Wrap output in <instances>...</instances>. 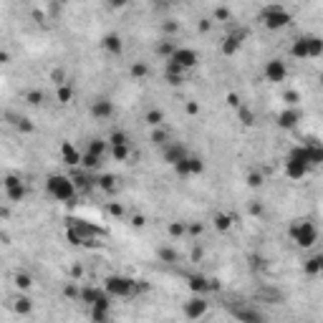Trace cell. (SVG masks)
Segmentation results:
<instances>
[{
    "label": "cell",
    "instance_id": "46",
    "mask_svg": "<svg viewBox=\"0 0 323 323\" xmlns=\"http://www.w3.org/2000/svg\"><path fill=\"white\" fill-rule=\"evenodd\" d=\"M16 285H18L21 290H28V288H31V278H28L26 273H18V275H16Z\"/></svg>",
    "mask_w": 323,
    "mask_h": 323
},
{
    "label": "cell",
    "instance_id": "31",
    "mask_svg": "<svg viewBox=\"0 0 323 323\" xmlns=\"http://www.w3.org/2000/svg\"><path fill=\"white\" fill-rule=\"evenodd\" d=\"M235 318H240V320H263L265 315H263L260 310H253V308H245V305H243V308L235 310Z\"/></svg>",
    "mask_w": 323,
    "mask_h": 323
},
{
    "label": "cell",
    "instance_id": "54",
    "mask_svg": "<svg viewBox=\"0 0 323 323\" xmlns=\"http://www.w3.org/2000/svg\"><path fill=\"white\" fill-rule=\"evenodd\" d=\"M227 101H230V106H240V101H237V96H235V94H230V96H227Z\"/></svg>",
    "mask_w": 323,
    "mask_h": 323
},
{
    "label": "cell",
    "instance_id": "45",
    "mask_svg": "<svg viewBox=\"0 0 323 323\" xmlns=\"http://www.w3.org/2000/svg\"><path fill=\"white\" fill-rule=\"evenodd\" d=\"M124 212H126L124 205H119V202H111V205H109V215H111V217H119V220H121Z\"/></svg>",
    "mask_w": 323,
    "mask_h": 323
},
{
    "label": "cell",
    "instance_id": "26",
    "mask_svg": "<svg viewBox=\"0 0 323 323\" xmlns=\"http://www.w3.org/2000/svg\"><path fill=\"white\" fill-rule=\"evenodd\" d=\"M86 149L99 154V156H106V151H111V144H109V139H91Z\"/></svg>",
    "mask_w": 323,
    "mask_h": 323
},
{
    "label": "cell",
    "instance_id": "3",
    "mask_svg": "<svg viewBox=\"0 0 323 323\" xmlns=\"http://www.w3.org/2000/svg\"><path fill=\"white\" fill-rule=\"evenodd\" d=\"M46 192L56 202H63V205H73V200L78 197V187H76L73 177H68V175H51L46 180Z\"/></svg>",
    "mask_w": 323,
    "mask_h": 323
},
{
    "label": "cell",
    "instance_id": "20",
    "mask_svg": "<svg viewBox=\"0 0 323 323\" xmlns=\"http://www.w3.org/2000/svg\"><path fill=\"white\" fill-rule=\"evenodd\" d=\"M303 144L308 146V154H310V162H313V167L323 165V141H318V139L308 136V139H305Z\"/></svg>",
    "mask_w": 323,
    "mask_h": 323
},
{
    "label": "cell",
    "instance_id": "7",
    "mask_svg": "<svg viewBox=\"0 0 323 323\" xmlns=\"http://www.w3.org/2000/svg\"><path fill=\"white\" fill-rule=\"evenodd\" d=\"M167 61L175 63V66H180V68H185V71H190V68H195V66L200 63V56H197V51L190 48V46H177L175 53H172Z\"/></svg>",
    "mask_w": 323,
    "mask_h": 323
},
{
    "label": "cell",
    "instance_id": "23",
    "mask_svg": "<svg viewBox=\"0 0 323 323\" xmlns=\"http://www.w3.org/2000/svg\"><path fill=\"white\" fill-rule=\"evenodd\" d=\"M101 165H104V156H99V154H94V151H89V149L84 151V156H81V167H84V170L99 172Z\"/></svg>",
    "mask_w": 323,
    "mask_h": 323
},
{
    "label": "cell",
    "instance_id": "43",
    "mask_svg": "<svg viewBox=\"0 0 323 323\" xmlns=\"http://www.w3.org/2000/svg\"><path fill=\"white\" fill-rule=\"evenodd\" d=\"M263 182H265L263 172H250V175H248V187H253V190H255V187H260Z\"/></svg>",
    "mask_w": 323,
    "mask_h": 323
},
{
    "label": "cell",
    "instance_id": "4",
    "mask_svg": "<svg viewBox=\"0 0 323 323\" xmlns=\"http://www.w3.org/2000/svg\"><path fill=\"white\" fill-rule=\"evenodd\" d=\"M104 288L109 290L111 298H131L139 290H144L146 285L134 280V278H129V275H106L104 278Z\"/></svg>",
    "mask_w": 323,
    "mask_h": 323
},
{
    "label": "cell",
    "instance_id": "13",
    "mask_svg": "<svg viewBox=\"0 0 323 323\" xmlns=\"http://www.w3.org/2000/svg\"><path fill=\"white\" fill-rule=\"evenodd\" d=\"M91 116L96 119V121H106V119H111L114 116V101L111 99H106V96H99V99H94L91 101Z\"/></svg>",
    "mask_w": 323,
    "mask_h": 323
},
{
    "label": "cell",
    "instance_id": "53",
    "mask_svg": "<svg viewBox=\"0 0 323 323\" xmlns=\"http://www.w3.org/2000/svg\"><path fill=\"white\" fill-rule=\"evenodd\" d=\"M187 111H190V114H200V104L190 101V104H187Z\"/></svg>",
    "mask_w": 323,
    "mask_h": 323
},
{
    "label": "cell",
    "instance_id": "34",
    "mask_svg": "<svg viewBox=\"0 0 323 323\" xmlns=\"http://www.w3.org/2000/svg\"><path fill=\"white\" fill-rule=\"evenodd\" d=\"M129 73H131V78L141 81V78H146V76H149V66H146V63H141V61H136V63H131Z\"/></svg>",
    "mask_w": 323,
    "mask_h": 323
},
{
    "label": "cell",
    "instance_id": "21",
    "mask_svg": "<svg viewBox=\"0 0 323 323\" xmlns=\"http://www.w3.org/2000/svg\"><path fill=\"white\" fill-rule=\"evenodd\" d=\"M187 285H190L195 293H202V295L210 293V290H215V283L207 280L205 275H190V278H187Z\"/></svg>",
    "mask_w": 323,
    "mask_h": 323
},
{
    "label": "cell",
    "instance_id": "47",
    "mask_svg": "<svg viewBox=\"0 0 323 323\" xmlns=\"http://www.w3.org/2000/svg\"><path fill=\"white\" fill-rule=\"evenodd\" d=\"M215 21H230V11L227 8H215Z\"/></svg>",
    "mask_w": 323,
    "mask_h": 323
},
{
    "label": "cell",
    "instance_id": "40",
    "mask_svg": "<svg viewBox=\"0 0 323 323\" xmlns=\"http://www.w3.org/2000/svg\"><path fill=\"white\" fill-rule=\"evenodd\" d=\"M31 298H26V295H21V298H16V310L18 313H23V315H28L31 313Z\"/></svg>",
    "mask_w": 323,
    "mask_h": 323
},
{
    "label": "cell",
    "instance_id": "10",
    "mask_svg": "<svg viewBox=\"0 0 323 323\" xmlns=\"http://www.w3.org/2000/svg\"><path fill=\"white\" fill-rule=\"evenodd\" d=\"M263 76L268 84H283L288 78V66L283 58H270L265 66H263Z\"/></svg>",
    "mask_w": 323,
    "mask_h": 323
},
{
    "label": "cell",
    "instance_id": "19",
    "mask_svg": "<svg viewBox=\"0 0 323 323\" xmlns=\"http://www.w3.org/2000/svg\"><path fill=\"white\" fill-rule=\"evenodd\" d=\"M303 273L308 278H315V275H323V253H315L313 258H308L303 263Z\"/></svg>",
    "mask_w": 323,
    "mask_h": 323
},
{
    "label": "cell",
    "instance_id": "29",
    "mask_svg": "<svg viewBox=\"0 0 323 323\" xmlns=\"http://www.w3.org/2000/svg\"><path fill=\"white\" fill-rule=\"evenodd\" d=\"M167 141H172V139H170V131H167V129H162V126H154V131H151V144L162 149Z\"/></svg>",
    "mask_w": 323,
    "mask_h": 323
},
{
    "label": "cell",
    "instance_id": "55",
    "mask_svg": "<svg viewBox=\"0 0 323 323\" xmlns=\"http://www.w3.org/2000/svg\"><path fill=\"white\" fill-rule=\"evenodd\" d=\"M156 3H170V0H156Z\"/></svg>",
    "mask_w": 323,
    "mask_h": 323
},
{
    "label": "cell",
    "instance_id": "12",
    "mask_svg": "<svg viewBox=\"0 0 323 323\" xmlns=\"http://www.w3.org/2000/svg\"><path fill=\"white\" fill-rule=\"evenodd\" d=\"M3 190H6V197H8L11 202H23V200H26V195H28L26 182H21V177H13V175H8V177H6Z\"/></svg>",
    "mask_w": 323,
    "mask_h": 323
},
{
    "label": "cell",
    "instance_id": "5",
    "mask_svg": "<svg viewBox=\"0 0 323 323\" xmlns=\"http://www.w3.org/2000/svg\"><path fill=\"white\" fill-rule=\"evenodd\" d=\"M288 235H290V240H293L300 250L313 248V245L318 243V227H315L310 220H293L290 227H288Z\"/></svg>",
    "mask_w": 323,
    "mask_h": 323
},
{
    "label": "cell",
    "instance_id": "8",
    "mask_svg": "<svg viewBox=\"0 0 323 323\" xmlns=\"http://www.w3.org/2000/svg\"><path fill=\"white\" fill-rule=\"evenodd\" d=\"M78 300L86 303V305H99V303H106L111 305V295L106 288H99V285H84L78 290Z\"/></svg>",
    "mask_w": 323,
    "mask_h": 323
},
{
    "label": "cell",
    "instance_id": "48",
    "mask_svg": "<svg viewBox=\"0 0 323 323\" xmlns=\"http://www.w3.org/2000/svg\"><path fill=\"white\" fill-rule=\"evenodd\" d=\"M51 76H53V81H56V84H58V86H61V84H66V73H63V68H61V71H58V68H56V71H53V73H51Z\"/></svg>",
    "mask_w": 323,
    "mask_h": 323
},
{
    "label": "cell",
    "instance_id": "52",
    "mask_svg": "<svg viewBox=\"0 0 323 323\" xmlns=\"http://www.w3.org/2000/svg\"><path fill=\"white\" fill-rule=\"evenodd\" d=\"M18 129H23V131H33V124H31V119H21V121H18Z\"/></svg>",
    "mask_w": 323,
    "mask_h": 323
},
{
    "label": "cell",
    "instance_id": "36",
    "mask_svg": "<svg viewBox=\"0 0 323 323\" xmlns=\"http://www.w3.org/2000/svg\"><path fill=\"white\" fill-rule=\"evenodd\" d=\"M167 230H170L172 237H185V235L190 232V225H187V222H170Z\"/></svg>",
    "mask_w": 323,
    "mask_h": 323
},
{
    "label": "cell",
    "instance_id": "37",
    "mask_svg": "<svg viewBox=\"0 0 323 323\" xmlns=\"http://www.w3.org/2000/svg\"><path fill=\"white\" fill-rule=\"evenodd\" d=\"M56 99H58L61 104H68V101L73 99V89H71L68 84H61V86H58V91H56Z\"/></svg>",
    "mask_w": 323,
    "mask_h": 323
},
{
    "label": "cell",
    "instance_id": "30",
    "mask_svg": "<svg viewBox=\"0 0 323 323\" xmlns=\"http://www.w3.org/2000/svg\"><path fill=\"white\" fill-rule=\"evenodd\" d=\"M111 156H114L116 162H126V159L131 156V144H114V146H111Z\"/></svg>",
    "mask_w": 323,
    "mask_h": 323
},
{
    "label": "cell",
    "instance_id": "38",
    "mask_svg": "<svg viewBox=\"0 0 323 323\" xmlns=\"http://www.w3.org/2000/svg\"><path fill=\"white\" fill-rule=\"evenodd\" d=\"M26 101H28L31 106H41V104L46 101V94H43L41 89H33V91H28V94H26Z\"/></svg>",
    "mask_w": 323,
    "mask_h": 323
},
{
    "label": "cell",
    "instance_id": "1",
    "mask_svg": "<svg viewBox=\"0 0 323 323\" xmlns=\"http://www.w3.org/2000/svg\"><path fill=\"white\" fill-rule=\"evenodd\" d=\"M104 235H106L104 227H96L86 220H66V240L71 245L89 248V245H96V240L104 237Z\"/></svg>",
    "mask_w": 323,
    "mask_h": 323
},
{
    "label": "cell",
    "instance_id": "27",
    "mask_svg": "<svg viewBox=\"0 0 323 323\" xmlns=\"http://www.w3.org/2000/svg\"><path fill=\"white\" fill-rule=\"evenodd\" d=\"M96 187H101L104 192H116V190H119L114 175H99V177H96Z\"/></svg>",
    "mask_w": 323,
    "mask_h": 323
},
{
    "label": "cell",
    "instance_id": "33",
    "mask_svg": "<svg viewBox=\"0 0 323 323\" xmlns=\"http://www.w3.org/2000/svg\"><path fill=\"white\" fill-rule=\"evenodd\" d=\"M175 43H172V38H162V43H156V56H162V58H170L172 53H175Z\"/></svg>",
    "mask_w": 323,
    "mask_h": 323
},
{
    "label": "cell",
    "instance_id": "35",
    "mask_svg": "<svg viewBox=\"0 0 323 323\" xmlns=\"http://www.w3.org/2000/svg\"><path fill=\"white\" fill-rule=\"evenodd\" d=\"M91 318H94V320H109V318H111V313H109V305H106V303L91 305Z\"/></svg>",
    "mask_w": 323,
    "mask_h": 323
},
{
    "label": "cell",
    "instance_id": "6",
    "mask_svg": "<svg viewBox=\"0 0 323 323\" xmlns=\"http://www.w3.org/2000/svg\"><path fill=\"white\" fill-rule=\"evenodd\" d=\"M260 23L268 28V31H283L285 26H290V21H293V16H290V11H285L280 3H270V6H265L263 11H260Z\"/></svg>",
    "mask_w": 323,
    "mask_h": 323
},
{
    "label": "cell",
    "instance_id": "18",
    "mask_svg": "<svg viewBox=\"0 0 323 323\" xmlns=\"http://www.w3.org/2000/svg\"><path fill=\"white\" fill-rule=\"evenodd\" d=\"M101 48H104L109 56H121V51H124V41H121V36H119V33H106V36L101 38Z\"/></svg>",
    "mask_w": 323,
    "mask_h": 323
},
{
    "label": "cell",
    "instance_id": "14",
    "mask_svg": "<svg viewBox=\"0 0 323 323\" xmlns=\"http://www.w3.org/2000/svg\"><path fill=\"white\" fill-rule=\"evenodd\" d=\"M245 36H248V31H232L225 41H222V46H220V53L222 56H235L240 48H243V41H245Z\"/></svg>",
    "mask_w": 323,
    "mask_h": 323
},
{
    "label": "cell",
    "instance_id": "50",
    "mask_svg": "<svg viewBox=\"0 0 323 323\" xmlns=\"http://www.w3.org/2000/svg\"><path fill=\"white\" fill-rule=\"evenodd\" d=\"M202 232H205V225H200V222L190 225V235H195V237H197V235H202Z\"/></svg>",
    "mask_w": 323,
    "mask_h": 323
},
{
    "label": "cell",
    "instance_id": "56",
    "mask_svg": "<svg viewBox=\"0 0 323 323\" xmlns=\"http://www.w3.org/2000/svg\"><path fill=\"white\" fill-rule=\"evenodd\" d=\"M61 3H68V0H61Z\"/></svg>",
    "mask_w": 323,
    "mask_h": 323
},
{
    "label": "cell",
    "instance_id": "44",
    "mask_svg": "<svg viewBox=\"0 0 323 323\" xmlns=\"http://www.w3.org/2000/svg\"><path fill=\"white\" fill-rule=\"evenodd\" d=\"M283 101H285V106H298L300 96H298V91H285L283 94Z\"/></svg>",
    "mask_w": 323,
    "mask_h": 323
},
{
    "label": "cell",
    "instance_id": "41",
    "mask_svg": "<svg viewBox=\"0 0 323 323\" xmlns=\"http://www.w3.org/2000/svg\"><path fill=\"white\" fill-rule=\"evenodd\" d=\"M156 253H159V258L165 260V263H177V253L172 248H159Z\"/></svg>",
    "mask_w": 323,
    "mask_h": 323
},
{
    "label": "cell",
    "instance_id": "15",
    "mask_svg": "<svg viewBox=\"0 0 323 323\" xmlns=\"http://www.w3.org/2000/svg\"><path fill=\"white\" fill-rule=\"evenodd\" d=\"M205 313H207V300H205L202 293H197L195 298H190V300L185 303V315H187L190 320H197V318H202Z\"/></svg>",
    "mask_w": 323,
    "mask_h": 323
},
{
    "label": "cell",
    "instance_id": "9",
    "mask_svg": "<svg viewBox=\"0 0 323 323\" xmlns=\"http://www.w3.org/2000/svg\"><path fill=\"white\" fill-rule=\"evenodd\" d=\"M185 156H190V149H187L182 141H167L165 146H162V162H165V165H170V167L180 165Z\"/></svg>",
    "mask_w": 323,
    "mask_h": 323
},
{
    "label": "cell",
    "instance_id": "25",
    "mask_svg": "<svg viewBox=\"0 0 323 323\" xmlns=\"http://www.w3.org/2000/svg\"><path fill=\"white\" fill-rule=\"evenodd\" d=\"M185 73H187L185 68H180V66H175V63L167 61V73H165V76H167V81H170L172 86H182V84H185Z\"/></svg>",
    "mask_w": 323,
    "mask_h": 323
},
{
    "label": "cell",
    "instance_id": "39",
    "mask_svg": "<svg viewBox=\"0 0 323 323\" xmlns=\"http://www.w3.org/2000/svg\"><path fill=\"white\" fill-rule=\"evenodd\" d=\"M109 144L114 146V144H131V141H129V134H126V131L116 129V131H111V136H109Z\"/></svg>",
    "mask_w": 323,
    "mask_h": 323
},
{
    "label": "cell",
    "instance_id": "51",
    "mask_svg": "<svg viewBox=\"0 0 323 323\" xmlns=\"http://www.w3.org/2000/svg\"><path fill=\"white\" fill-rule=\"evenodd\" d=\"M210 28H212L210 21H200V23H197V31H200V33H210Z\"/></svg>",
    "mask_w": 323,
    "mask_h": 323
},
{
    "label": "cell",
    "instance_id": "2",
    "mask_svg": "<svg viewBox=\"0 0 323 323\" xmlns=\"http://www.w3.org/2000/svg\"><path fill=\"white\" fill-rule=\"evenodd\" d=\"M283 170H285V177L288 180H303V177H308V172L313 170V162H310V154H308V146L305 144H298V146H293L285 154Z\"/></svg>",
    "mask_w": 323,
    "mask_h": 323
},
{
    "label": "cell",
    "instance_id": "42",
    "mask_svg": "<svg viewBox=\"0 0 323 323\" xmlns=\"http://www.w3.org/2000/svg\"><path fill=\"white\" fill-rule=\"evenodd\" d=\"M237 114H240V119H243L245 126H253V119H255V116H253V111H250L248 106H237Z\"/></svg>",
    "mask_w": 323,
    "mask_h": 323
},
{
    "label": "cell",
    "instance_id": "16",
    "mask_svg": "<svg viewBox=\"0 0 323 323\" xmlns=\"http://www.w3.org/2000/svg\"><path fill=\"white\" fill-rule=\"evenodd\" d=\"M298 121H300V109H298V106H285V109L278 114V126L285 129V131L295 129Z\"/></svg>",
    "mask_w": 323,
    "mask_h": 323
},
{
    "label": "cell",
    "instance_id": "32",
    "mask_svg": "<svg viewBox=\"0 0 323 323\" xmlns=\"http://www.w3.org/2000/svg\"><path fill=\"white\" fill-rule=\"evenodd\" d=\"M144 121L154 129V126H162V121H165V111L162 109H149L146 114H144Z\"/></svg>",
    "mask_w": 323,
    "mask_h": 323
},
{
    "label": "cell",
    "instance_id": "22",
    "mask_svg": "<svg viewBox=\"0 0 323 323\" xmlns=\"http://www.w3.org/2000/svg\"><path fill=\"white\" fill-rule=\"evenodd\" d=\"M290 56H293V58H298V61H308V58H310V53H308V43H305V33H303V36H298V38L290 43Z\"/></svg>",
    "mask_w": 323,
    "mask_h": 323
},
{
    "label": "cell",
    "instance_id": "17",
    "mask_svg": "<svg viewBox=\"0 0 323 323\" xmlns=\"http://www.w3.org/2000/svg\"><path fill=\"white\" fill-rule=\"evenodd\" d=\"M81 156H84V151H78L71 141L61 144V162H66L68 167H81Z\"/></svg>",
    "mask_w": 323,
    "mask_h": 323
},
{
    "label": "cell",
    "instance_id": "24",
    "mask_svg": "<svg viewBox=\"0 0 323 323\" xmlns=\"http://www.w3.org/2000/svg\"><path fill=\"white\" fill-rule=\"evenodd\" d=\"M305 43H308V53L310 58H320L323 56V38L315 33H305Z\"/></svg>",
    "mask_w": 323,
    "mask_h": 323
},
{
    "label": "cell",
    "instance_id": "49",
    "mask_svg": "<svg viewBox=\"0 0 323 323\" xmlns=\"http://www.w3.org/2000/svg\"><path fill=\"white\" fill-rule=\"evenodd\" d=\"M109 6H111L114 11H121V8L129 6V0H109Z\"/></svg>",
    "mask_w": 323,
    "mask_h": 323
},
{
    "label": "cell",
    "instance_id": "11",
    "mask_svg": "<svg viewBox=\"0 0 323 323\" xmlns=\"http://www.w3.org/2000/svg\"><path fill=\"white\" fill-rule=\"evenodd\" d=\"M175 172H177L182 180L195 177V175H202V172H205V162H202L200 156L190 154V156H185V159L180 162V165H175Z\"/></svg>",
    "mask_w": 323,
    "mask_h": 323
},
{
    "label": "cell",
    "instance_id": "28",
    "mask_svg": "<svg viewBox=\"0 0 323 323\" xmlns=\"http://www.w3.org/2000/svg\"><path fill=\"white\" fill-rule=\"evenodd\" d=\"M232 225H235V217H232V215H227V212H217V215H215V230L227 232Z\"/></svg>",
    "mask_w": 323,
    "mask_h": 323
}]
</instances>
